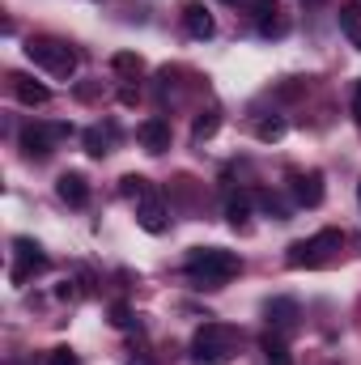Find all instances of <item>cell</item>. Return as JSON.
I'll return each instance as SVG.
<instances>
[{"instance_id": "83f0119b", "label": "cell", "mask_w": 361, "mask_h": 365, "mask_svg": "<svg viewBox=\"0 0 361 365\" xmlns=\"http://www.w3.org/2000/svg\"><path fill=\"white\" fill-rule=\"evenodd\" d=\"M128 365H153V357H132Z\"/></svg>"}, {"instance_id": "d6986e66", "label": "cell", "mask_w": 361, "mask_h": 365, "mask_svg": "<svg viewBox=\"0 0 361 365\" xmlns=\"http://www.w3.org/2000/svg\"><path fill=\"white\" fill-rule=\"evenodd\" d=\"M340 30L349 34V43L361 51V9H353V4H349V9H340Z\"/></svg>"}, {"instance_id": "ffe728a7", "label": "cell", "mask_w": 361, "mask_h": 365, "mask_svg": "<svg viewBox=\"0 0 361 365\" xmlns=\"http://www.w3.org/2000/svg\"><path fill=\"white\" fill-rule=\"evenodd\" d=\"M255 136H260L264 145H276V140L285 136V119H280V115H268V119H260V123H255Z\"/></svg>"}, {"instance_id": "f546056e", "label": "cell", "mask_w": 361, "mask_h": 365, "mask_svg": "<svg viewBox=\"0 0 361 365\" xmlns=\"http://www.w3.org/2000/svg\"><path fill=\"white\" fill-rule=\"evenodd\" d=\"M225 4H238V0H225Z\"/></svg>"}, {"instance_id": "30bf717a", "label": "cell", "mask_w": 361, "mask_h": 365, "mask_svg": "<svg viewBox=\"0 0 361 365\" xmlns=\"http://www.w3.org/2000/svg\"><path fill=\"white\" fill-rule=\"evenodd\" d=\"M183 26H187V34H191V38H213V34H217L213 13H208L204 4H195V0L183 9Z\"/></svg>"}, {"instance_id": "f1b7e54d", "label": "cell", "mask_w": 361, "mask_h": 365, "mask_svg": "<svg viewBox=\"0 0 361 365\" xmlns=\"http://www.w3.org/2000/svg\"><path fill=\"white\" fill-rule=\"evenodd\" d=\"M357 200H361V182H357Z\"/></svg>"}, {"instance_id": "cb8c5ba5", "label": "cell", "mask_w": 361, "mask_h": 365, "mask_svg": "<svg viewBox=\"0 0 361 365\" xmlns=\"http://www.w3.org/2000/svg\"><path fill=\"white\" fill-rule=\"evenodd\" d=\"M111 327H132V310H128L123 302L111 306Z\"/></svg>"}, {"instance_id": "603a6c76", "label": "cell", "mask_w": 361, "mask_h": 365, "mask_svg": "<svg viewBox=\"0 0 361 365\" xmlns=\"http://www.w3.org/2000/svg\"><path fill=\"white\" fill-rule=\"evenodd\" d=\"M260 34H264V38H285V34H289V21H285L280 13H276V17H264V21H260Z\"/></svg>"}, {"instance_id": "4fadbf2b", "label": "cell", "mask_w": 361, "mask_h": 365, "mask_svg": "<svg viewBox=\"0 0 361 365\" xmlns=\"http://www.w3.org/2000/svg\"><path fill=\"white\" fill-rule=\"evenodd\" d=\"M298 302L293 297H272V302H264V319H268L272 327H280V331H289L293 323H298Z\"/></svg>"}, {"instance_id": "5bb4252c", "label": "cell", "mask_w": 361, "mask_h": 365, "mask_svg": "<svg viewBox=\"0 0 361 365\" xmlns=\"http://www.w3.org/2000/svg\"><path fill=\"white\" fill-rule=\"evenodd\" d=\"M251 204H255V195H234V200L225 204V221H230L234 230H247V217H251Z\"/></svg>"}, {"instance_id": "277c9868", "label": "cell", "mask_w": 361, "mask_h": 365, "mask_svg": "<svg viewBox=\"0 0 361 365\" xmlns=\"http://www.w3.org/2000/svg\"><path fill=\"white\" fill-rule=\"evenodd\" d=\"M26 56H30V64H39L43 73H51V77H60V81H68L73 73H77V51L68 47V43H60V38H30L26 43Z\"/></svg>"}, {"instance_id": "e0dca14e", "label": "cell", "mask_w": 361, "mask_h": 365, "mask_svg": "<svg viewBox=\"0 0 361 365\" xmlns=\"http://www.w3.org/2000/svg\"><path fill=\"white\" fill-rule=\"evenodd\" d=\"M119 195L141 204L145 195H153V187H149V179H145V175H123V179H119Z\"/></svg>"}, {"instance_id": "d4e9b609", "label": "cell", "mask_w": 361, "mask_h": 365, "mask_svg": "<svg viewBox=\"0 0 361 365\" xmlns=\"http://www.w3.org/2000/svg\"><path fill=\"white\" fill-rule=\"evenodd\" d=\"M47 365H77V353L60 344V349H51V357H47Z\"/></svg>"}, {"instance_id": "7402d4cb", "label": "cell", "mask_w": 361, "mask_h": 365, "mask_svg": "<svg viewBox=\"0 0 361 365\" xmlns=\"http://www.w3.org/2000/svg\"><path fill=\"white\" fill-rule=\"evenodd\" d=\"M255 204H260L264 212H272L276 221H289V208H285V204H280V200H276L272 191H255Z\"/></svg>"}, {"instance_id": "8992f818", "label": "cell", "mask_w": 361, "mask_h": 365, "mask_svg": "<svg viewBox=\"0 0 361 365\" xmlns=\"http://www.w3.org/2000/svg\"><path fill=\"white\" fill-rule=\"evenodd\" d=\"M68 132H73L68 123H51V128H26V132H21V153H26V158H47V153H51V145H56V140H64Z\"/></svg>"}, {"instance_id": "2e32d148", "label": "cell", "mask_w": 361, "mask_h": 365, "mask_svg": "<svg viewBox=\"0 0 361 365\" xmlns=\"http://www.w3.org/2000/svg\"><path fill=\"white\" fill-rule=\"evenodd\" d=\"M111 136H115V128H90L81 140H86V153L90 158H102V153H111Z\"/></svg>"}, {"instance_id": "6da1fadb", "label": "cell", "mask_w": 361, "mask_h": 365, "mask_svg": "<svg viewBox=\"0 0 361 365\" xmlns=\"http://www.w3.org/2000/svg\"><path fill=\"white\" fill-rule=\"evenodd\" d=\"M183 272H187V280L195 289H221L225 280H234V276L243 272V259L234 251H221V247H195L187 255Z\"/></svg>"}, {"instance_id": "44dd1931", "label": "cell", "mask_w": 361, "mask_h": 365, "mask_svg": "<svg viewBox=\"0 0 361 365\" xmlns=\"http://www.w3.org/2000/svg\"><path fill=\"white\" fill-rule=\"evenodd\" d=\"M111 68L123 73V77H136V73L145 68V60H141L136 51H119V56H111Z\"/></svg>"}, {"instance_id": "4316f807", "label": "cell", "mask_w": 361, "mask_h": 365, "mask_svg": "<svg viewBox=\"0 0 361 365\" xmlns=\"http://www.w3.org/2000/svg\"><path fill=\"white\" fill-rule=\"evenodd\" d=\"M353 119H357V123H361V81H357V86H353Z\"/></svg>"}, {"instance_id": "8fae6325", "label": "cell", "mask_w": 361, "mask_h": 365, "mask_svg": "<svg viewBox=\"0 0 361 365\" xmlns=\"http://www.w3.org/2000/svg\"><path fill=\"white\" fill-rule=\"evenodd\" d=\"M136 221H141V230H149V234H162V230H166V204L158 200V191L136 204Z\"/></svg>"}, {"instance_id": "7a4b0ae2", "label": "cell", "mask_w": 361, "mask_h": 365, "mask_svg": "<svg viewBox=\"0 0 361 365\" xmlns=\"http://www.w3.org/2000/svg\"><path fill=\"white\" fill-rule=\"evenodd\" d=\"M238 353V331L230 323H204L191 340V365H225Z\"/></svg>"}, {"instance_id": "5b68a950", "label": "cell", "mask_w": 361, "mask_h": 365, "mask_svg": "<svg viewBox=\"0 0 361 365\" xmlns=\"http://www.w3.org/2000/svg\"><path fill=\"white\" fill-rule=\"evenodd\" d=\"M13 255H17V264H13V284H26L34 272H47V255H43L39 242L13 238Z\"/></svg>"}, {"instance_id": "ac0fdd59", "label": "cell", "mask_w": 361, "mask_h": 365, "mask_svg": "<svg viewBox=\"0 0 361 365\" xmlns=\"http://www.w3.org/2000/svg\"><path fill=\"white\" fill-rule=\"evenodd\" d=\"M260 349H264V361H268V365H293V357H289V349H285V340H280V336H264V340H260Z\"/></svg>"}, {"instance_id": "52a82bcc", "label": "cell", "mask_w": 361, "mask_h": 365, "mask_svg": "<svg viewBox=\"0 0 361 365\" xmlns=\"http://www.w3.org/2000/svg\"><path fill=\"white\" fill-rule=\"evenodd\" d=\"M289 191H293V200H298L302 208H319V204H323V195H327V187H323V175H319V170L289 175Z\"/></svg>"}, {"instance_id": "9c48e42d", "label": "cell", "mask_w": 361, "mask_h": 365, "mask_svg": "<svg viewBox=\"0 0 361 365\" xmlns=\"http://www.w3.org/2000/svg\"><path fill=\"white\" fill-rule=\"evenodd\" d=\"M56 195L64 204H73V208H86L90 204V182H86V175H77V170H64L56 179Z\"/></svg>"}, {"instance_id": "3957f363", "label": "cell", "mask_w": 361, "mask_h": 365, "mask_svg": "<svg viewBox=\"0 0 361 365\" xmlns=\"http://www.w3.org/2000/svg\"><path fill=\"white\" fill-rule=\"evenodd\" d=\"M345 247V234L340 230H319L315 238H302L285 251V264L289 268H323L336 259V251Z\"/></svg>"}, {"instance_id": "484cf974", "label": "cell", "mask_w": 361, "mask_h": 365, "mask_svg": "<svg viewBox=\"0 0 361 365\" xmlns=\"http://www.w3.org/2000/svg\"><path fill=\"white\" fill-rule=\"evenodd\" d=\"M251 13H255V17L264 21V17H276L280 9H276V0H251Z\"/></svg>"}, {"instance_id": "ba28073f", "label": "cell", "mask_w": 361, "mask_h": 365, "mask_svg": "<svg viewBox=\"0 0 361 365\" xmlns=\"http://www.w3.org/2000/svg\"><path fill=\"white\" fill-rule=\"evenodd\" d=\"M136 140L145 145V153H166L171 149V123L162 115H153V119H145L136 128Z\"/></svg>"}, {"instance_id": "9a60e30c", "label": "cell", "mask_w": 361, "mask_h": 365, "mask_svg": "<svg viewBox=\"0 0 361 365\" xmlns=\"http://www.w3.org/2000/svg\"><path fill=\"white\" fill-rule=\"evenodd\" d=\"M217 128H221V110L213 106V110H200V115H195L191 136H195V140H208V136H217Z\"/></svg>"}, {"instance_id": "7c38bea8", "label": "cell", "mask_w": 361, "mask_h": 365, "mask_svg": "<svg viewBox=\"0 0 361 365\" xmlns=\"http://www.w3.org/2000/svg\"><path fill=\"white\" fill-rule=\"evenodd\" d=\"M9 81H13V93H17V102H21V106H47V102H51V90H47V86H39L34 77L13 73Z\"/></svg>"}]
</instances>
